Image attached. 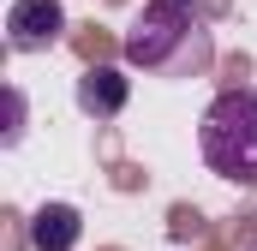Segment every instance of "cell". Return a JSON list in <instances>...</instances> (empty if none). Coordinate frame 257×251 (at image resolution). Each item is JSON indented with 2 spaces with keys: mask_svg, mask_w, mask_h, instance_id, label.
<instances>
[{
  "mask_svg": "<svg viewBox=\"0 0 257 251\" xmlns=\"http://www.w3.org/2000/svg\"><path fill=\"white\" fill-rule=\"evenodd\" d=\"M120 54H126V66L150 72V78H197L215 60V36L186 0H150L126 24Z\"/></svg>",
  "mask_w": 257,
  "mask_h": 251,
  "instance_id": "cell-1",
  "label": "cell"
},
{
  "mask_svg": "<svg viewBox=\"0 0 257 251\" xmlns=\"http://www.w3.org/2000/svg\"><path fill=\"white\" fill-rule=\"evenodd\" d=\"M197 150L221 180L257 186V90H221L197 126Z\"/></svg>",
  "mask_w": 257,
  "mask_h": 251,
  "instance_id": "cell-2",
  "label": "cell"
},
{
  "mask_svg": "<svg viewBox=\"0 0 257 251\" xmlns=\"http://www.w3.org/2000/svg\"><path fill=\"white\" fill-rule=\"evenodd\" d=\"M66 36V6L60 0H12L6 12V42L18 54H48Z\"/></svg>",
  "mask_w": 257,
  "mask_h": 251,
  "instance_id": "cell-3",
  "label": "cell"
},
{
  "mask_svg": "<svg viewBox=\"0 0 257 251\" xmlns=\"http://www.w3.org/2000/svg\"><path fill=\"white\" fill-rule=\"evenodd\" d=\"M126 96H132V84H126L120 66H84L78 72V108L90 120H114L126 108Z\"/></svg>",
  "mask_w": 257,
  "mask_h": 251,
  "instance_id": "cell-4",
  "label": "cell"
},
{
  "mask_svg": "<svg viewBox=\"0 0 257 251\" xmlns=\"http://www.w3.org/2000/svg\"><path fill=\"white\" fill-rule=\"evenodd\" d=\"M78 233H84V221H78L72 203H42V209L30 215V245L36 251H72Z\"/></svg>",
  "mask_w": 257,
  "mask_h": 251,
  "instance_id": "cell-5",
  "label": "cell"
},
{
  "mask_svg": "<svg viewBox=\"0 0 257 251\" xmlns=\"http://www.w3.org/2000/svg\"><path fill=\"white\" fill-rule=\"evenodd\" d=\"M18 138H24V96L12 90V132H6V144H18Z\"/></svg>",
  "mask_w": 257,
  "mask_h": 251,
  "instance_id": "cell-6",
  "label": "cell"
}]
</instances>
